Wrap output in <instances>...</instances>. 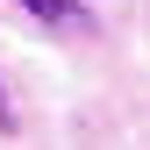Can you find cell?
<instances>
[{
  "mask_svg": "<svg viewBox=\"0 0 150 150\" xmlns=\"http://www.w3.org/2000/svg\"><path fill=\"white\" fill-rule=\"evenodd\" d=\"M14 7H22L29 22L57 29V36H93V7L86 0H14Z\"/></svg>",
  "mask_w": 150,
  "mask_h": 150,
  "instance_id": "obj_1",
  "label": "cell"
},
{
  "mask_svg": "<svg viewBox=\"0 0 150 150\" xmlns=\"http://www.w3.org/2000/svg\"><path fill=\"white\" fill-rule=\"evenodd\" d=\"M0 129H14V115H7V93H0Z\"/></svg>",
  "mask_w": 150,
  "mask_h": 150,
  "instance_id": "obj_2",
  "label": "cell"
}]
</instances>
